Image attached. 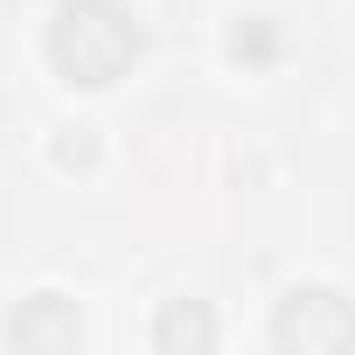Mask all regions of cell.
<instances>
[{
	"instance_id": "3",
	"label": "cell",
	"mask_w": 355,
	"mask_h": 355,
	"mask_svg": "<svg viewBox=\"0 0 355 355\" xmlns=\"http://www.w3.org/2000/svg\"><path fill=\"white\" fill-rule=\"evenodd\" d=\"M153 341H160V348H174V341H202V348H209V341H216V327H209L202 313H189V306H174V313L160 320V334H153Z\"/></svg>"
},
{
	"instance_id": "2",
	"label": "cell",
	"mask_w": 355,
	"mask_h": 355,
	"mask_svg": "<svg viewBox=\"0 0 355 355\" xmlns=\"http://www.w3.org/2000/svg\"><path fill=\"white\" fill-rule=\"evenodd\" d=\"M8 341H21V348H42V341H49V348H77L84 327H77V313H70L56 293H42L35 313H15V320H8Z\"/></svg>"
},
{
	"instance_id": "1",
	"label": "cell",
	"mask_w": 355,
	"mask_h": 355,
	"mask_svg": "<svg viewBox=\"0 0 355 355\" xmlns=\"http://www.w3.org/2000/svg\"><path fill=\"white\" fill-rule=\"evenodd\" d=\"M49 49L70 70V84H112L132 63L139 35H132V21L119 8H105V0H70L63 21H56V35H49Z\"/></svg>"
}]
</instances>
